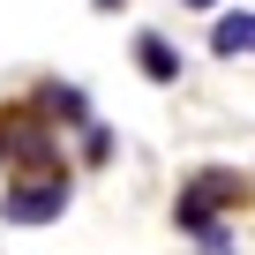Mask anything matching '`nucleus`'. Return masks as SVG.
<instances>
[{
	"label": "nucleus",
	"instance_id": "obj_1",
	"mask_svg": "<svg viewBox=\"0 0 255 255\" xmlns=\"http://www.w3.org/2000/svg\"><path fill=\"white\" fill-rule=\"evenodd\" d=\"M68 203H75L68 165H30V173H23L8 195H0V218H8V225H53Z\"/></svg>",
	"mask_w": 255,
	"mask_h": 255
},
{
	"label": "nucleus",
	"instance_id": "obj_2",
	"mask_svg": "<svg viewBox=\"0 0 255 255\" xmlns=\"http://www.w3.org/2000/svg\"><path fill=\"white\" fill-rule=\"evenodd\" d=\"M225 203H240V173L210 165V173H195V180L180 188V210H173V218H180V233H210Z\"/></svg>",
	"mask_w": 255,
	"mask_h": 255
},
{
	"label": "nucleus",
	"instance_id": "obj_3",
	"mask_svg": "<svg viewBox=\"0 0 255 255\" xmlns=\"http://www.w3.org/2000/svg\"><path fill=\"white\" fill-rule=\"evenodd\" d=\"M135 68H143L150 83H180V53H173V38L143 30V38H135Z\"/></svg>",
	"mask_w": 255,
	"mask_h": 255
},
{
	"label": "nucleus",
	"instance_id": "obj_4",
	"mask_svg": "<svg viewBox=\"0 0 255 255\" xmlns=\"http://www.w3.org/2000/svg\"><path fill=\"white\" fill-rule=\"evenodd\" d=\"M210 53H255V15H218V30H210Z\"/></svg>",
	"mask_w": 255,
	"mask_h": 255
},
{
	"label": "nucleus",
	"instance_id": "obj_5",
	"mask_svg": "<svg viewBox=\"0 0 255 255\" xmlns=\"http://www.w3.org/2000/svg\"><path fill=\"white\" fill-rule=\"evenodd\" d=\"M38 105H45V113H60V128H83V120H90L83 90H68V83H45V90H38Z\"/></svg>",
	"mask_w": 255,
	"mask_h": 255
},
{
	"label": "nucleus",
	"instance_id": "obj_6",
	"mask_svg": "<svg viewBox=\"0 0 255 255\" xmlns=\"http://www.w3.org/2000/svg\"><path fill=\"white\" fill-rule=\"evenodd\" d=\"M180 8H218V0H180Z\"/></svg>",
	"mask_w": 255,
	"mask_h": 255
},
{
	"label": "nucleus",
	"instance_id": "obj_7",
	"mask_svg": "<svg viewBox=\"0 0 255 255\" xmlns=\"http://www.w3.org/2000/svg\"><path fill=\"white\" fill-rule=\"evenodd\" d=\"M90 8H105V15H113V8H120V0H90Z\"/></svg>",
	"mask_w": 255,
	"mask_h": 255
},
{
	"label": "nucleus",
	"instance_id": "obj_8",
	"mask_svg": "<svg viewBox=\"0 0 255 255\" xmlns=\"http://www.w3.org/2000/svg\"><path fill=\"white\" fill-rule=\"evenodd\" d=\"M0 165H8V158H0Z\"/></svg>",
	"mask_w": 255,
	"mask_h": 255
}]
</instances>
